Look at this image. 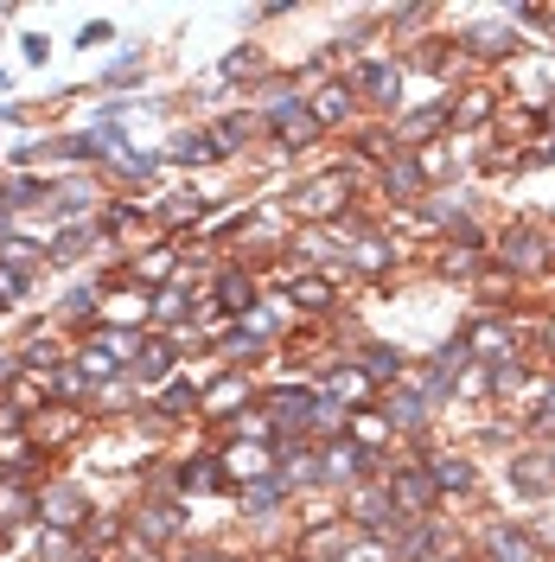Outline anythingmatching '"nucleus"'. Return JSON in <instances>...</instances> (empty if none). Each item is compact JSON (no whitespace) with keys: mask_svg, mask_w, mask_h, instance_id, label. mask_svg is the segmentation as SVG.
Returning a JSON list of instances; mask_svg holds the SVG:
<instances>
[{"mask_svg":"<svg viewBox=\"0 0 555 562\" xmlns=\"http://www.w3.org/2000/svg\"><path fill=\"white\" fill-rule=\"evenodd\" d=\"M262 135V122H256V109H230V115H217L211 122V140H217V160H230V154H243L249 140Z\"/></svg>","mask_w":555,"mask_h":562,"instance_id":"27","label":"nucleus"},{"mask_svg":"<svg viewBox=\"0 0 555 562\" xmlns=\"http://www.w3.org/2000/svg\"><path fill=\"white\" fill-rule=\"evenodd\" d=\"M453 52H460V65H511L523 52V38L505 13H486V20H473V26L453 33Z\"/></svg>","mask_w":555,"mask_h":562,"instance_id":"4","label":"nucleus"},{"mask_svg":"<svg viewBox=\"0 0 555 562\" xmlns=\"http://www.w3.org/2000/svg\"><path fill=\"white\" fill-rule=\"evenodd\" d=\"M167 160H173V167H211V160H217L211 128H179V135L167 140Z\"/></svg>","mask_w":555,"mask_h":562,"instance_id":"33","label":"nucleus"},{"mask_svg":"<svg viewBox=\"0 0 555 562\" xmlns=\"http://www.w3.org/2000/svg\"><path fill=\"white\" fill-rule=\"evenodd\" d=\"M26 518H38V486L33 480L0 473V537H7L13 525H26Z\"/></svg>","mask_w":555,"mask_h":562,"instance_id":"28","label":"nucleus"},{"mask_svg":"<svg viewBox=\"0 0 555 562\" xmlns=\"http://www.w3.org/2000/svg\"><path fill=\"white\" fill-rule=\"evenodd\" d=\"M491 262L511 281L555 276V224H543V217H511L505 231H491Z\"/></svg>","mask_w":555,"mask_h":562,"instance_id":"1","label":"nucleus"},{"mask_svg":"<svg viewBox=\"0 0 555 562\" xmlns=\"http://www.w3.org/2000/svg\"><path fill=\"white\" fill-rule=\"evenodd\" d=\"M505 115L498 103V90L491 83H473V90H460V103H453V135H473V128H491Z\"/></svg>","mask_w":555,"mask_h":562,"instance_id":"23","label":"nucleus"},{"mask_svg":"<svg viewBox=\"0 0 555 562\" xmlns=\"http://www.w3.org/2000/svg\"><path fill=\"white\" fill-rule=\"evenodd\" d=\"M460 339H466V351H473V364H505V358H523V351H530L523 326L505 319V314H479Z\"/></svg>","mask_w":555,"mask_h":562,"instance_id":"8","label":"nucleus"},{"mask_svg":"<svg viewBox=\"0 0 555 562\" xmlns=\"http://www.w3.org/2000/svg\"><path fill=\"white\" fill-rule=\"evenodd\" d=\"M351 543H358V530L332 512V518H319V525H307L301 537H294V557L301 562H346Z\"/></svg>","mask_w":555,"mask_h":562,"instance_id":"18","label":"nucleus"},{"mask_svg":"<svg viewBox=\"0 0 555 562\" xmlns=\"http://www.w3.org/2000/svg\"><path fill=\"white\" fill-rule=\"evenodd\" d=\"M351 441H358V448H371L377 460H389V441H396V428H389V422H383V409L371 403V409H358V416H351Z\"/></svg>","mask_w":555,"mask_h":562,"instance_id":"34","label":"nucleus"},{"mask_svg":"<svg viewBox=\"0 0 555 562\" xmlns=\"http://www.w3.org/2000/svg\"><path fill=\"white\" fill-rule=\"evenodd\" d=\"M256 409H262V422L275 428V441H287V435H307L313 428V409H319V390L301 378V384H275L256 396Z\"/></svg>","mask_w":555,"mask_h":562,"instance_id":"5","label":"nucleus"},{"mask_svg":"<svg viewBox=\"0 0 555 562\" xmlns=\"http://www.w3.org/2000/svg\"><path fill=\"white\" fill-rule=\"evenodd\" d=\"M256 396L262 390L249 384V371H224L217 384H205V416L199 422H217V428H237V422L256 409Z\"/></svg>","mask_w":555,"mask_h":562,"instance_id":"14","label":"nucleus"},{"mask_svg":"<svg viewBox=\"0 0 555 562\" xmlns=\"http://www.w3.org/2000/svg\"><path fill=\"white\" fill-rule=\"evenodd\" d=\"M383 422L396 428V441H409V448H428V428H434V409H428V396L416 384H396L377 396Z\"/></svg>","mask_w":555,"mask_h":562,"instance_id":"9","label":"nucleus"},{"mask_svg":"<svg viewBox=\"0 0 555 562\" xmlns=\"http://www.w3.org/2000/svg\"><path fill=\"white\" fill-rule=\"evenodd\" d=\"M211 301H217V319H249L262 307V281L237 269V262H224L217 276H211Z\"/></svg>","mask_w":555,"mask_h":562,"instance_id":"16","label":"nucleus"},{"mask_svg":"<svg viewBox=\"0 0 555 562\" xmlns=\"http://www.w3.org/2000/svg\"><path fill=\"white\" fill-rule=\"evenodd\" d=\"M160 160H167V154H154V147H122V154L109 160V173H122V179H154V173H160Z\"/></svg>","mask_w":555,"mask_h":562,"instance_id":"37","label":"nucleus"},{"mask_svg":"<svg viewBox=\"0 0 555 562\" xmlns=\"http://www.w3.org/2000/svg\"><path fill=\"white\" fill-rule=\"evenodd\" d=\"M505 480H511V492L518 498H555V448H523V454H511V467H505Z\"/></svg>","mask_w":555,"mask_h":562,"instance_id":"17","label":"nucleus"},{"mask_svg":"<svg viewBox=\"0 0 555 562\" xmlns=\"http://www.w3.org/2000/svg\"><path fill=\"white\" fill-rule=\"evenodd\" d=\"M128 537H140L147 550H167L185 537V505L179 498H140L135 512H128Z\"/></svg>","mask_w":555,"mask_h":562,"instance_id":"13","label":"nucleus"},{"mask_svg":"<svg viewBox=\"0 0 555 562\" xmlns=\"http://www.w3.org/2000/svg\"><path fill=\"white\" fill-rule=\"evenodd\" d=\"M230 486V473H224V454H185L179 460V492H224Z\"/></svg>","mask_w":555,"mask_h":562,"instance_id":"31","label":"nucleus"},{"mask_svg":"<svg viewBox=\"0 0 555 562\" xmlns=\"http://www.w3.org/2000/svg\"><path fill=\"white\" fill-rule=\"evenodd\" d=\"M97 205H103V199H97L83 179H70V186L52 192V211H58V217H77V224H90V211H97Z\"/></svg>","mask_w":555,"mask_h":562,"instance_id":"35","label":"nucleus"},{"mask_svg":"<svg viewBox=\"0 0 555 562\" xmlns=\"http://www.w3.org/2000/svg\"><path fill=\"white\" fill-rule=\"evenodd\" d=\"M536 351L550 358V371H555V319H543V333H536Z\"/></svg>","mask_w":555,"mask_h":562,"instance_id":"47","label":"nucleus"},{"mask_svg":"<svg viewBox=\"0 0 555 562\" xmlns=\"http://www.w3.org/2000/svg\"><path fill=\"white\" fill-rule=\"evenodd\" d=\"M416 454H421V467H428L434 492H441V505L479 492V460L466 454V448H416Z\"/></svg>","mask_w":555,"mask_h":562,"instance_id":"10","label":"nucleus"},{"mask_svg":"<svg viewBox=\"0 0 555 562\" xmlns=\"http://www.w3.org/2000/svg\"><path fill=\"white\" fill-rule=\"evenodd\" d=\"M0 97H7V70H0Z\"/></svg>","mask_w":555,"mask_h":562,"instance_id":"50","label":"nucleus"},{"mask_svg":"<svg viewBox=\"0 0 555 562\" xmlns=\"http://www.w3.org/2000/svg\"><path fill=\"white\" fill-rule=\"evenodd\" d=\"M26 288H33V276H26V269H7V262H0V307H13Z\"/></svg>","mask_w":555,"mask_h":562,"instance_id":"44","label":"nucleus"},{"mask_svg":"<svg viewBox=\"0 0 555 562\" xmlns=\"http://www.w3.org/2000/svg\"><path fill=\"white\" fill-rule=\"evenodd\" d=\"M383 486H389V505H396V518L403 525H421V518H441V492H434V480H428V467L416 460H383L377 473Z\"/></svg>","mask_w":555,"mask_h":562,"instance_id":"3","label":"nucleus"},{"mask_svg":"<svg viewBox=\"0 0 555 562\" xmlns=\"http://www.w3.org/2000/svg\"><path fill=\"white\" fill-rule=\"evenodd\" d=\"M147 409H154V416H160L167 428H173V422H192V416H205V390L192 384V378H173V384H160V396H154Z\"/></svg>","mask_w":555,"mask_h":562,"instance_id":"24","label":"nucleus"},{"mask_svg":"<svg viewBox=\"0 0 555 562\" xmlns=\"http://www.w3.org/2000/svg\"><path fill=\"white\" fill-rule=\"evenodd\" d=\"M20 45H26V65H45V52H52V45H45V33H33V38H20Z\"/></svg>","mask_w":555,"mask_h":562,"instance_id":"48","label":"nucleus"},{"mask_svg":"<svg viewBox=\"0 0 555 562\" xmlns=\"http://www.w3.org/2000/svg\"><path fill=\"white\" fill-rule=\"evenodd\" d=\"M140 65H147V52H122V58L103 70V83H109V90H122L128 77H140Z\"/></svg>","mask_w":555,"mask_h":562,"instance_id":"41","label":"nucleus"},{"mask_svg":"<svg viewBox=\"0 0 555 562\" xmlns=\"http://www.w3.org/2000/svg\"><path fill=\"white\" fill-rule=\"evenodd\" d=\"M377 473H383V460L371 454V448H358L351 435H339V441L319 448V486L339 492V498H346L351 486H364V480H377Z\"/></svg>","mask_w":555,"mask_h":562,"instance_id":"7","label":"nucleus"},{"mask_svg":"<svg viewBox=\"0 0 555 562\" xmlns=\"http://www.w3.org/2000/svg\"><path fill=\"white\" fill-rule=\"evenodd\" d=\"M351 199H358V173H351V167H326V173H307L287 192V211H294L307 231H339L351 217Z\"/></svg>","mask_w":555,"mask_h":562,"instance_id":"2","label":"nucleus"},{"mask_svg":"<svg viewBox=\"0 0 555 562\" xmlns=\"http://www.w3.org/2000/svg\"><path fill=\"white\" fill-rule=\"evenodd\" d=\"M103 244H109L103 217H90V224H65V231H58V244L45 249V256H52V262H83L90 249H103Z\"/></svg>","mask_w":555,"mask_h":562,"instance_id":"30","label":"nucleus"},{"mask_svg":"<svg viewBox=\"0 0 555 562\" xmlns=\"http://www.w3.org/2000/svg\"><path fill=\"white\" fill-rule=\"evenodd\" d=\"M486 396H491V403H518V396H536V384H530V358H505V364H486Z\"/></svg>","mask_w":555,"mask_h":562,"instance_id":"26","label":"nucleus"},{"mask_svg":"<svg viewBox=\"0 0 555 562\" xmlns=\"http://www.w3.org/2000/svg\"><path fill=\"white\" fill-rule=\"evenodd\" d=\"M38 256H45V244H33V237H7V244H0V262H7V269H26V276H33Z\"/></svg>","mask_w":555,"mask_h":562,"instance_id":"39","label":"nucleus"},{"mask_svg":"<svg viewBox=\"0 0 555 562\" xmlns=\"http://www.w3.org/2000/svg\"><path fill=\"white\" fill-rule=\"evenodd\" d=\"M434 192V179L421 167V154H396L389 167H377V199H389L396 211H421Z\"/></svg>","mask_w":555,"mask_h":562,"instance_id":"11","label":"nucleus"},{"mask_svg":"<svg viewBox=\"0 0 555 562\" xmlns=\"http://www.w3.org/2000/svg\"><path fill=\"white\" fill-rule=\"evenodd\" d=\"M403 77H409V65H403V58H358V65L346 70V83L358 90V103L383 109V115H396V103L409 109V97H403Z\"/></svg>","mask_w":555,"mask_h":562,"instance_id":"6","label":"nucleus"},{"mask_svg":"<svg viewBox=\"0 0 555 562\" xmlns=\"http://www.w3.org/2000/svg\"><path fill=\"white\" fill-rule=\"evenodd\" d=\"M179 339L173 333H140V351L128 358V384H173Z\"/></svg>","mask_w":555,"mask_h":562,"instance_id":"20","label":"nucleus"},{"mask_svg":"<svg viewBox=\"0 0 555 562\" xmlns=\"http://www.w3.org/2000/svg\"><path fill=\"white\" fill-rule=\"evenodd\" d=\"M77 428H83V409H70V403H45V409L33 416V448L52 454V448H65Z\"/></svg>","mask_w":555,"mask_h":562,"instance_id":"25","label":"nucleus"},{"mask_svg":"<svg viewBox=\"0 0 555 562\" xmlns=\"http://www.w3.org/2000/svg\"><path fill=\"white\" fill-rule=\"evenodd\" d=\"M179 562H249V557H237V550H185Z\"/></svg>","mask_w":555,"mask_h":562,"instance_id":"45","label":"nucleus"},{"mask_svg":"<svg viewBox=\"0 0 555 562\" xmlns=\"http://www.w3.org/2000/svg\"><path fill=\"white\" fill-rule=\"evenodd\" d=\"M351 364H358V371H364V378L377 384V396H383V390H396V384H409V378H416L409 351H403V346H389V339H364V346L351 351Z\"/></svg>","mask_w":555,"mask_h":562,"instance_id":"15","label":"nucleus"},{"mask_svg":"<svg viewBox=\"0 0 555 562\" xmlns=\"http://www.w3.org/2000/svg\"><path fill=\"white\" fill-rule=\"evenodd\" d=\"M0 192H7V211H33V205H45V199H52V186H45L38 173H20V179H7Z\"/></svg>","mask_w":555,"mask_h":562,"instance_id":"38","label":"nucleus"},{"mask_svg":"<svg viewBox=\"0 0 555 562\" xmlns=\"http://www.w3.org/2000/svg\"><path fill=\"white\" fill-rule=\"evenodd\" d=\"M523 428H530L536 441H543V435L555 428V378H543V384H536V396H530V409H523Z\"/></svg>","mask_w":555,"mask_h":562,"instance_id":"36","label":"nucleus"},{"mask_svg":"<svg viewBox=\"0 0 555 562\" xmlns=\"http://www.w3.org/2000/svg\"><path fill=\"white\" fill-rule=\"evenodd\" d=\"M281 301L301 319H332V307H339V276H326V269H287Z\"/></svg>","mask_w":555,"mask_h":562,"instance_id":"12","label":"nucleus"},{"mask_svg":"<svg viewBox=\"0 0 555 562\" xmlns=\"http://www.w3.org/2000/svg\"><path fill=\"white\" fill-rule=\"evenodd\" d=\"M294 498V486L281 480V473H269V480H249V486H237V505H243V518H275L281 505Z\"/></svg>","mask_w":555,"mask_h":562,"instance_id":"29","label":"nucleus"},{"mask_svg":"<svg viewBox=\"0 0 555 562\" xmlns=\"http://www.w3.org/2000/svg\"><path fill=\"white\" fill-rule=\"evenodd\" d=\"M389 26H396V33H421V26H434V7H396Z\"/></svg>","mask_w":555,"mask_h":562,"instance_id":"42","label":"nucleus"},{"mask_svg":"<svg viewBox=\"0 0 555 562\" xmlns=\"http://www.w3.org/2000/svg\"><path fill=\"white\" fill-rule=\"evenodd\" d=\"M224 473H230L237 486H249V480H269V473H281L275 441H249V435H237V441L224 448Z\"/></svg>","mask_w":555,"mask_h":562,"instance_id":"22","label":"nucleus"},{"mask_svg":"<svg viewBox=\"0 0 555 562\" xmlns=\"http://www.w3.org/2000/svg\"><path fill=\"white\" fill-rule=\"evenodd\" d=\"M70 550H77L70 530H38V557L33 562H70Z\"/></svg>","mask_w":555,"mask_h":562,"instance_id":"40","label":"nucleus"},{"mask_svg":"<svg viewBox=\"0 0 555 562\" xmlns=\"http://www.w3.org/2000/svg\"><path fill=\"white\" fill-rule=\"evenodd\" d=\"M109 38H115V26H109V20H97V26H83V38H77V45H90V52H97V45H109Z\"/></svg>","mask_w":555,"mask_h":562,"instance_id":"46","label":"nucleus"},{"mask_svg":"<svg viewBox=\"0 0 555 562\" xmlns=\"http://www.w3.org/2000/svg\"><path fill=\"white\" fill-rule=\"evenodd\" d=\"M307 109H313V122H319V135H339V128H351L358 122V90H351L346 77H326L319 90H307Z\"/></svg>","mask_w":555,"mask_h":562,"instance_id":"19","label":"nucleus"},{"mask_svg":"<svg viewBox=\"0 0 555 562\" xmlns=\"http://www.w3.org/2000/svg\"><path fill=\"white\" fill-rule=\"evenodd\" d=\"M38 518H45V530H70V537H83V525L97 518V505H90L77 486H45L38 492Z\"/></svg>","mask_w":555,"mask_h":562,"instance_id":"21","label":"nucleus"},{"mask_svg":"<svg viewBox=\"0 0 555 562\" xmlns=\"http://www.w3.org/2000/svg\"><path fill=\"white\" fill-rule=\"evenodd\" d=\"M486 249H460V244H441V256H434V276L441 281H479L486 276Z\"/></svg>","mask_w":555,"mask_h":562,"instance_id":"32","label":"nucleus"},{"mask_svg":"<svg viewBox=\"0 0 555 562\" xmlns=\"http://www.w3.org/2000/svg\"><path fill=\"white\" fill-rule=\"evenodd\" d=\"M543 33H550V45H555V7H543Z\"/></svg>","mask_w":555,"mask_h":562,"instance_id":"49","label":"nucleus"},{"mask_svg":"<svg viewBox=\"0 0 555 562\" xmlns=\"http://www.w3.org/2000/svg\"><path fill=\"white\" fill-rule=\"evenodd\" d=\"M256 70H262V52H256V45H237V52L224 58V77H256Z\"/></svg>","mask_w":555,"mask_h":562,"instance_id":"43","label":"nucleus"}]
</instances>
